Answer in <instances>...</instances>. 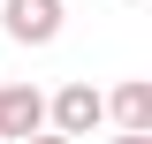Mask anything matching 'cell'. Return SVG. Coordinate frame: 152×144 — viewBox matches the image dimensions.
Masks as SVG:
<instances>
[{
  "instance_id": "6da1fadb",
  "label": "cell",
  "mask_w": 152,
  "mask_h": 144,
  "mask_svg": "<svg viewBox=\"0 0 152 144\" xmlns=\"http://www.w3.org/2000/svg\"><path fill=\"white\" fill-rule=\"evenodd\" d=\"M99 121H107V91L91 76H76V84H61L46 99V129H61V137H91Z\"/></svg>"
},
{
  "instance_id": "7a4b0ae2",
  "label": "cell",
  "mask_w": 152,
  "mask_h": 144,
  "mask_svg": "<svg viewBox=\"0 0 152 144\" xmlns=\"http://www.w3.org/2000/svg\"><path fill=\"white\" fill-rule=\"evenodd\" d=\"M61 0H0V31L15 38V46H53L61 38Z\"/></svg>"
},
{
  "instance_id": "3957f363",
  "label": "cell",
  "mask_w": 152,
  "mask_h": 144,
  "mask_svg": "<svg viewBox=\"0 0 152 144\" xmlns=\"http://www.w3.org/2000/svg\"><path fill=\"white\" fill-rule=\"evenodd\" d=\"M31 129H46V91L38 84H0V137L15 144Z\"/></svg>"
},
{
  "instance_id": "277c9868",
  "label": "cell",
  "mask_w": 152,
  "mask_h": 144,
  "mask_svg": "<svg viewBox=\"0 0 152 144\" xmlns=\"http://www.w3.org/2000/svg\"><path fill=\"white\" fill-rule=\"evenodd\" d=\"M107 121L114 129H152V84L145 76H129V84L107 91Z\"/></svg>"
},
{
  "instance_id": "5b68a950",
  "label": "cell",
  "mask_w": 152,
  "mask_h": 144,
  "mask_svg": "<svg viewBox=\"0 0 152 144\" xmlns=\"http://www.w3.org/2000/svg\"><path fill=\"white\" fill-rule=\"evenodd\" d=\"M15 144H76V137H61V129H31V137H15Z\"/></svg>"
},
{
  "instance_id": "8992f818",
  "label": "cell",
  "mask_w": 152,
  "mask_h": 144,
  "mask_svg": "<svg viewBox=\"0 0 152 144\" xmlns=\"http://www.w3.org/2000/svg\"><path fill=\"white\" fill-rule=\"evenodd\" d=\"M114 144H152V129H122V137H114Z\"/></svg>"
}]
</instances>
